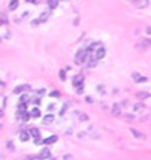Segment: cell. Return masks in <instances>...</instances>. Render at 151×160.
Wrapping results in <instances>:
<instances>
[{
    "mask_svg": "<svg viewBox=\"0 0 151 160\" xmlns=\"http://www.w3.org/2000/svg\"><path fill=\"white\" fill-rule=\"evenodd\" d=\"M93 51H89V49H80L77 54H76V59H74V62L77 65H82L85 62H88V57H89V54H91Z\"/></svg>",
    "mask_w": 151,
    "mask_h": 160,
    "instance_id": "cell-1",
    "label": "cell"
},
{
    "mask_svg": "<svg viewBox=\"0 0 151 160\" xmlns=\"http://www.w3.org/2000/svg\"><path fill=\"white\" fill-rule=\"evenodd\" d=\"M73 85H74L76 88H79V86H83V76H82V74L76 76V77L73 79Z\"/></svg>",
    "mask_w": 151,
    "mask_h": 160,
    "instance_id": "cell-2",
    "label": "cell"
},
{
    "mask_svg": "<svg viewBox=\"0 0 151 160\" xmlns=\"http://www.w3.org/2000/svg\"><path fill=\"white\" fill-rule=\"evenodd\" d=\"M105 54H106V51H105V48H103L102 45L99 46V48H97V51L94 52V56H96V59H97V60L103 59V57H105Z\"/></svg>",
    "mask_w": 151,
    "mask_h": 160,
    "instance_id": "cell-3",
    "label": "cell"
},
{
    "mask_svg": "<svg viewBox=\"0 0 151 160\" xmlns=\"http://www.w3.org/2000/svg\"><path fill=\"white\" fill-rule=\"evenodd\" d=\"M48 17H50V13H43L42 16L37 19V20H34V22H33V26H34V25H37V23H43V22H46V19H48Z\"/></svg>",
    "mask_w": 151,
    "mask_h": 160,
    "instance_id": "cell-4",
    "label": "cell"
},
{
    "mask_svg": "<svg viewBox=\"0 0 151 160\" xmlns=\"http://www.w3.org/2000/svg\"><path fill=\"white\" fill-rule=\"evenodd\" d=\"M56 142H57V136H50L48 139L42 140V143L43 145H51V143H56Z\"/></svg>",
    "mask_w": 151,
    "mask_h": 160,
    "instance_id": "cell-5",
    "label": "cell"
},
{
    "mask_svg": "<svg viewBox=\"0 0 151 160\" xmlns=\"http://www.w3.org/2000/svg\"><path fill=\"white\" fill-rule=\"evenodd\" d=\"M19 139H20L22 142H28V140H29V132H28V131H22V132L19 134Z\"/></svg>",
    "mask_w": 151,
    "mask_h": 160,
    "instance_id": "cell-6",
    "label": "cell"
},
{
    "mask_svg": "<svg viewBox=\"0 0 151 160\" xmlns=\"http://www.w3.org/2000/svg\"><path fill=\"white\" fill-rule=\"evenodd\" d=\"M29 89V85H22V86H17L16 89H14V94H20V93H23V91H28Z\"/></svg>",
    "mask_w": 151,
    "mask_h": 160,
    "instance_id": "cell-7",
    "label": "cell"
},
{
    "mask_svg": "<svg viewBox=\"0 0 151 160\" xmlns=\"http://www.w3.org/2000/svg\"><path fill=\"white\" fill-rule=\"evenodd\" d=\"M133 3H134L137 8H145V6L148 5V0H134Z\"/></svg>",
    "mask_w": 151,
    "mask_h": 160,
    "instance_id": "cell-8",
    "label": "cell"
},
{
    "mask_svg": "<svg viewBox=\"0 0 151 160\" xmlns=\"http://www.w3.org/2000/svg\"><path fill=\"white\" fill-rule=\"evenodd\" d=\"M52 122H54V115H52V114L45 115V119H43V123H45V125H50V123H52Z\"/></svg>",
    "mask_w": 151,
    "mask_h": 160,
    "instance_id": "cell-9",
    "label": "cell"
},
{
    "mask_svg": "<svg viewBox=\"0 0 151 160\" xmlns=\"http://www.w3.org/2000/svg\"><path fill=\"white\" fill-rule=\"evenodd\" d=\"M17 6H19V0H11L8 9H9V11H14V9H17Z\"/></svg>",
    "mask_w": 151,
    "mask_h": 160,
    "instance_id": "cell-10",
    "label": "cell"
},
{
    "mask_svg": "<svg viewBox=\"0 0 151 160\" xmlns=\"http://www.w3.org/2000/svg\"><path fill=\"white\" fill-rule=\"evenodd\" d=\"M133 79H134L136 82H137V83H142V82H147V77H140V76H139L137 72H134V74H133Z\"/></svg>",
    "mask_w": 151,
    "mask_h": 160,
    "instance_id": "cell-11",
    "label": "cell"
},
{
    "mask_svg": "<svg viewBox=\"0 0 151 160\" xmlns=\"http://www.w3.org/2000/svg\"><path fill=\"white\" fill-rule=\"evenodd\" d=\"M50 156H51L50 149H42V152H40V157L42 159H50Z\"/></svg>",
    "mask_w": 151,
    "mask_h": 160,
    "instance_id": "cell-12",
    "label": "cell"
},
{
    "mask_svg": "<svg viewBox=\"0 0 151 160\" xmlns=\"http://www.w3.org/2000/svg\"><path fill=\"white\" fill-rule=\"evenodd\" d=\"M29 134L33 136L34 139H37V137H40V131H39V129H37V128H33V129H31V131H29Z\"/></svg>",
    "mask_w": 151,
    "mask_h": 160,
    "instance_id": "cell-13",
    "label": "cell"
},
{
    "mask_svg": "<svg viewBox=\"0 0 151 160\" xmlns=\"http://www.w3.org/2000/svg\"><path fill=\"white\" fill-rule=\"evenodd\" d=\"M48 5H50L51 9H56L57 5H59V0H48Z\"/></svg>",
    "mask_w": 151,
    "mask_h": 160,
    "instance_id": "cell-14",
    "label": "cell"
},
{
    "mask_svg": "<svg viewBox=\"0 0 151 160\" xmlns=\"http://www.w3.org/2000/svg\"><path fill=\"white\" fill-rule=\"evenodd\" d=\"M29 114H31V117H40V109L39 108H34Z\"/></svg>",
    "mask_w": 151,
    "mask_h": 160,
    "instance_id": "cell-15",
    "label": "cell"
},
{
    "mask_svg": "<svg viewBox=\"0 0 151 160\" xmlns=\"http://www.w3.org/2000/svg\"><path fill=\"white\" fill-rule=\"evenodd\" d=\"M59 77H60V80H67V72H65V69H60V71H59Z\"/></svg>",
    "mask_w": 151,
    "mask_h": 160,
    "instance_id": "cell-16",
    "label": "cell"
},
{
    "mask_svg": "<svg viewBox=\"0 0 151 160\" xmlns=\"http://www.w3.org/2000/svg\"><path fill=\"white\" fill-rule=\"evenodd\" d=\"M113 114H114V115H119V114H120V106H119V105H114V108H113Z\"/></svg>",
    "mask_w": 151,
    "mask_h": 160,
    "instance_id": "cell-17",
    "label": "cell"
},
{
    "mask_svg": "<svg viewBox=\"0 0 151 160\" xmlns=\"http://www.w3.org/2000/svg\"><path fill=\"white\" fill-rule=\"evenodd\" d=\"M26 109V105H25V102H20V105H19V112H23Z\"/></svg>",
    "mask_w": 151,
    "mask_h": 160,
    "instance_id": "cell-18",
    "label": "cell"
},
{
    "mask_svg": "<svg viewBox=\"0 0 151 160\" xmlns=\"http://www.w3.org/2000/svg\"><path fill=\"white\" fill-rule=\"evenodd\" d=\"M150 45H151V40H150V39H147V40H143V42H142V46H143V48H148Z\"/></svg>",
    "mask_w": 151,
    "mask_h": 160,
    "instance_id": "cell-19",
    "label": "cell"
},
{
    "mask_svg": "<svg viewBox=\"0 0 151 160\" xmlns=\"http://www.w3.org/2000/svg\"><path fill=\"white\" fill-rule=\"evenodd\" d=\"M131 132H133V134H134L136 137H142V134H140V132H139V131H137V129H131Z\"/></svg>",
    "mask_w": 151,
    "mask_h": 160,
    "instance_id": "cell-20",
    "label": "cell"
},
{
    "mask_svg": "<svg viewBox=\"0 0 151 160\" xmlns=\"http://www.w3.org/2000/svg\"><path fill=\"white\" fill-rule=\"evenodd\" d=\"M79 117H80V120H82V122L88 120V115H86V114H79Z\"/></svg>",
    "mask_w": 151,
    "mask_h": 160,
    "instance_id": "cell-21",
    "label": "cell"
},
{
    "mask_svg": "<svg viewBox=\"0 0 151 160\" xmlns=\"http://www.w3.org/2000/svg\"><path fill=\"white\" fill-rule=\"evenodd\" d=\"M50 96L51 97H59V96H60V93H59V91H51Z\"/></svg>",
    "mask_w": 151,
    "mask_h": 160,
    "instance_id": "cell-22",
    "label": "cell"
},
{
    "mask_svg": "<svg viewBox=\"0 0 151 160\" xmlns=\"http://www.w3.org/2000/svg\"><path fill=\"white\" fill-rule=\"evenodd\" d=\"M139 97H140V99H147V97H148V93H139Z\"/></svg>",
    "mask_w": 151,
    "mask_h": 160,
    "instance_id": "cell-23",
    "label": "cell"
},
{
    "mask_svg": "<svg viewBox=\"0 0 151 160\" xmlns=\"http://www.w3.org/2000/svg\"><path fill=\"white\" fill-rule=\"evenodd\" d=\"M28 160H43L40 156H35V157H31V159H28Z\"/></svg>",
    "mask_w": 151,
    "mask_h": 160,
    "instance_id": "cell-24",
    "label": "cell"
},
{
    "mask_svg": "<svg viewBox=\"0 0 151 160\" xmlns=\"http://www.w3.org/2000/svg\"><path fill=\"white\" fill-rule=\"evenodd\" d=\"M5 23H6V19H0V26L5 25Z\"/></svg>",
    "mask_w": 151,
    "mask_h": 160,
    "instance_id": "cell-25",
    "label": "cell"
},
{
    "mask_svg": "<svg viewBox=\"0 0 151 160\" xmlns=\"http://www.w3.org/2000/svg\"><path fill=\"white\" fill-rule=\"evenodd\" d=\"M26 2H28V3H35L37 0H26Z\"/></svg>",
    "mask_w": 151,
    "mask_h": 160,
    "instance_id": "cell-26",
    "label": "cell"
},
{
    "mask_svg": "<svg viewBox=\"0 0 151 160\" xmlns=\"http://www.w3.org/2000/svg\"><path fill=\"white\" fill-rule=\"evenodd\" d=\"M2 117H3V111H2V109H0V119H2Z\"/></svg>",
    "mask_w": 151,
    "mask_h": 160,
    "instance_id": "cell-27",
    "label": "cell"
},
{
    "mask_svg": "<svg viewBox=\"0 0 151 160\" xmlns=\"http://www.w3.org/2000/svg\"><path fill=\"white\" fill-rule=\"evenodd\" d=\"M48 160H56V159H48Z\"/></svg>",
    "mask_w": 151,
    "mask_h": 160,
    "instance_id": "cell-28",
    "label": "cell"
},
{
    "mask_svg": "<svg viewBox=\"0 0 151 160\" xmlns=\"http://www.w3.org/2000/svg\"><path fill=\"white\" fill-rule=\"evenodd\" d=\"M128 2H134V0H128Z\"/></svg>",
    "mask_w": 151,
    "mask_h": 160,
    "instance_id": "cell-29",
    "label": "cell"
},
{
    "mask_svg": "<svg viewBox=\"0 0 151 160\" xmlns=\"http://www.w3.org/2000/svg\"><path fill=\"white\" fill-rule=\"evenodd\" d=\"M0 128H2V126H0Z\"/></svg>",
    "mask_w": 151,
    "mask_h": 160,
    "instance_id": "cell-30",
    "label": "cell"
}]
</instances>
